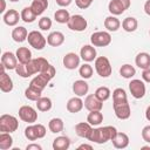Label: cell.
I'll return each mask as SVG.
<instances>
[{
    "label": "cell",
    "mask_w": 150,
    "mask_h": 150,
    "mask_svg": "<svg viewBox=\"0 0 150 150\" xmlns=\"http://www.w3.org/2000/svg\"><path fill=\"white\" fill-rule=\"evenodd\" d=\"M93 67L87 62V63H83L82 66H80V68H79V74H80V76L82 77V79H84V80H88V79H90L91 76H93Z\"/></svg>",
    "instance_id": "cell-38"
},
{
    "label": "cell",
    "mask_w": 150,
    "mask_h": 150,
    "mask_svg": "<svg viewBox=\"0 0 150 150\" xmlns=\"http://www.w3.org/2000/svg\"><path fill=\"white\" fill-rule=\"evenodd\" d=\"M21 20L23 21V22H26V23H32V22H34L35 21V19H36V14L33 12V9H32V7L29 6V7H25L22 11H21Z\"/></svg>",
    "instance_id": "cell-34"
},
{
    "label": "cell",
    "mask_w": 150,
    "mask_h": 150,
    "mask_svg": "<svg viewBox=\"0 0 150 150\" xmlns=\"http://www.w3.org/2000/svg\"><path fill=\"white\" fill-rule=\"evenodd\" d=\"M27 40H28V43L30 45V47H33L34 49H38V50L43 49L46 43H47V39L39 30L29 32L28 36H27Z\"/></svg>",
    "instance_id": "cell-7"
},
{
    "label": "cell",
    "mask_w": 150,
    "mask_h": 150,
    "mask_svg": "<svg viewBox=\"0 0 150 150\" xmlns=\"http://www.w3.org/2000/svg\"><path fill=\"white\" fill-rule=\"evenodd\" d=\"M138 27V21L136 18L134 16H128L125 18L123 21H122V28L128 32V33H131V32H135Z\"/></svg>",
    "instance_id": "cell-29"
},
{
    "label": "cell",
    "mask_w": 150,
    "mask_h": 150,
    "mask_svg": "<svg viewBox=\"0 0 150 150\" xmlns=\"http://www.w3.org/2000/svg\"><path fill=\"white\" fill-rule=\"evenodd\" d=\"M55 1L60 7H67V6H69L71 4L73 0H55Z\"/></svg>",
    "instance_id": "cell-48"
},
{
    "label": "cell",
    "mask_w": 150,
    "mask_h": 150,
    "mask_svg": "<svg viewBox=\"0 0 150 150\" xmlns=\"http://www.w3.org/2000/svg\"><path fill=\"white\" fill-rule=\"evenodd\" d=\"M27 36H28V32L23 26H18L12 30V39L18 43L26 41Z\"/></svg>",
    "instance_id": "cell-22"
},
{
    "label": "cell",
    "mask_w": 150,
    "mask_h": 150,
    "mask_svg": "<svg viewBox=\"0 0 150 150\" xmlns=\"http://www.w3.org/2000/svg\"><path fill=\"white\" fill-rule=\"evenodd\" d=\"M63 127H64L63 121H62L61 118H59V117L52 118V120L49 121V123H48V128H49L50 132H53V134H59V132H61V131L63 130Z\"/></svg>",
    "instance_id": "cell-32"
},
{
    "label": "cell",
    "mask_w": 150,
    "mask_h": 150,
    "mask_svg": "<svg viewBox=\"0 0 150 150\" xmlns=\"http://www.w3.org/2000/svg\"><path fill=\"white\" fill-rule=\"evenodd\" d=\"M87 122L90 123L93 127H97L103 122V114L101 112V110L90 111L87 116Z\"/></svg>",
    "instance_id": "cell-28"
},
{
    "label": "cell",
    "mask_w": 150,
    "mask_h": 150,
    "mask_svg": "<svg viewBox=\"0 0 150 150\" xmlns=\"http://www.w3.org/2000/svg\"><path fill=\"white\" fill-rule=\"evenodd\" d=\"M52 20L48 16H42L39 20V28L41 30H49L52 28Z\"/></svg>",
    "instance_id": "cell-43"
},
{
    "label": "cell",
    "mask_w": 150,
    "mask_h": 150,
    "mask_svg": "<svg viewBox=\"0 0 150 150\" xmlns=\"http://www.w3.org/2000/svg\"><path fill=\"white\" fill-rule=\"evenodd\" d=\"M123 101H128L125 90H124L123 88H116V89L112 91V103L123 102Z\"/></svg>",
    "instance_id": "cell-41"
},
{
    "label": "cell",
    "mask_w": 150,
    "mask_h": 150,
    "mask_svg": "<svg viewBox=\"0 0 150 150\" xmlns=\"http://www.w3.org/2000/svg\"><path fill=\"white\" fill-rule=\"evenodd\" d=\"M117 134V130L112 125L101 127V128H93V131L89 136L90 142H95L97 144H104L108 141H111Z\"/></svg>",
    "instance_id": "cell-1"
},
{
    "label": "cell",
    "mask_w": 150,
    "mask_h": 150,
    "mask_svg": "<svg viewBox=\"0 0 150 150\" xmlns=\"http://www.w3.org/2000/svg\"><path fill=\"white\" fill-rule=\"evenodd\" d=\"M67 26H68V28L70 30H74V32H83V30L87 29L88 22L84 19V16H82L80 14H75V15H71L70 16Z\"/></svg>",
    "instance_id": "cell-8"
},
{
    "label": "cell",
    "mask_w": 150,
    "mask_h": 150,
    "mask_svg": "<svg viewBox=\"0 0 150 150\" xmlns=\"http://www.w3.org/2000/svg\"><path fill=\"white\" fill-rule=\"evenodd\" d=\"M112 145L116 149H125L129 145V137L125 132H118L116 134V136L111 139Z\"/></svg>",
    "instance_id": "cell-20"
},
{
    "label": "cell",
    "mask_w": 150,
    "mask_h": 150,
    "mask_svg": "<svg viewBox=\"0 0 150 150\" xmlns=\"http://www.w3.org/2000/svg\"><path fill=\"white\" fill-rule=\"evenodd\" d=\"M2 19H4V22H5L7 26L13 27V26H16V25H18L19 20L21 19V14H19V12L15 11V9H8V11L4 14Z\"/></svg>",
    "instance_id": "cell-17"
},
{
    "label": "cell",
    "mask_w": 150,
    "mask_h": 150,
    "mask_svg": "<svg viewBox=\"0 0 150 150\" xmlns=\"http://www.w3.org/2000/svg\"><path fill=\"white\" fill-rule=\"evenodd\" d=\"M19 117L21 121L27 122L29 124H33L38 120V112L30 105H22L19 109Z\"/></svg>",
    "instance_id": "cell-9"
},
{
    "label": "cell",
    "mask_w": 150,
    "mask_h": 150,
    "mask_svg": "<svg viewBox=\"0 0 150 150\" xmlns=\"http://www.w3.org/2000/svg\"><path fill=\"white\" fill-rule=\"evenodd\" d=\"M0 2H1L0 13H4V12H5V9H6V2H5V0H0Z\"/></svg>",
    "instance_id": "cell-51"
},
{
    "label": "cell",
    "mask_w": 150,
    "mask_h": 150,
    "mask_svg": "<svg viewBox=\"0 0 150 150\" xmlns=\"http://www.w3.org/2000/svg\"><path fill=\"white\" fill-rule=\"evenodd\" d=\"M88 90H89V86L88 83L86 82V80H76L74 83H73V91L76 96H84L88 94Z\"/></svg>",
    "instance_id": "cell-19"
},
{
    "label": "cell",
    "mask_w": 150,
    "mask_h": 150,
    "mask_svg": "<svg viewBox=\"0 0 150 150\" xmlns=\"http://www.w3.org/2000/svg\"><path fill=\"white\" fill-rule=\"evenodd\" d=\"M83 149H87V150H93V146L90 144H81L79 145L77 150H83Z\"/></svg>",
    "instance_id": "cell-50"
},
{
    "label": "cell",
    "mask_w": 150,
    "mask_h": 150,
    "mask_svg": "<svg viewBox=\"0 0 150 150\" xmlns=\"http://www.w3.org/2000/svg\"><path fill=\"white\" fill-rule=\"evenodd\" d=\"M129 90H130L132 97L139 100V98L144 97L145 91H146V88H145V84H144L143 81L137 80V79H134L129 83Z\"/></svg>",
    "instance_id": "cell-11"
},
{
    "label": "cell",
    "mask_w": 150,
    "mask_h": 150,
    "mask_svg": "<svg viewBox=\"0 0 150 150\" xmlns=\"http://www.w3.org/2000/svg\"><path fill=\"white\" fill-rule=\"evenodd\" d=\"M90 42L95 47H107L111 43V35L109 32H95L90 36Z\"/></svg>",
    "instance_id": "cell-6"
},
{
    "label": "cell",
    "mask_w": 150,
    "mask_h": 150,
    "mask_svg": "<svg viewBox=\"0 0 150 150\" xmlns=\"http://www.w3.org/2000/svg\"><path fill=\"white\" fill-rule=\"evenodd\" d=\"M145 118H146L148 121H150V105H148V108H146V110H145Z\"/></svg>",
    "instance_id": "cell-52"
},
{
    "label": "cell",
    "mask_w": 150,
    "mask_h": 150,
    "mask_svg": "<svg viewBox=\"0 0 150 150\" xmlns=\"http://www.w3.org/2000/svg\"><path fill=\"white\" fill-rule=\"evenodd\" d=\"M13 145V137L9 132H1L0 134V149L8 150Z\"/></svg>",
    "instance_id": "cell-33"
},
{
    "label": "cell",
    "mask_w": 150,
    "mask_h": 150,
    "mask_svg": "<svg viewBox=\"0 0 150 150\" xmlns=\"http://www.w3.org/2000/svg\"><path fill=\"white\" fill-rule=\"evenodd\" d=\"M110 95H111V93H110V89H109L108 87H98V88L95 90V96H96L100 101H102V102L107 101V100L110 97Z\"/></svg>",
    "instance_id": "cell-40"
},
{
    "label": "cell",
    "mask_w": 150,
    "mask_h": 150,
    "mask_svg": "<svg viewBox=\"0 0 150 150\" xmlns=\"http://www.w3.org/2000/svg\"><path fill=\"white\" fill-rule=\"evenodd\" d=\"M95 69H96V73L101 77H104V79L109 77L112 71L110 61L105 56H98L95 59Z\"/></svg>",
    "instance_id": "cell-4"
},
{
    "label": "cell",
    "mask_w": 150,
    "mask_h": 150,
    "mask_svg": "<svg viewBox=\"0 0 150 150\" xmlns=\"http://www.w3.org/2000/svg\"><path fill=\"white\" fill-rule=\"evenodd\" d=\"M46 128L45 125L38 123V124H30L25 129V137L28 141H36L40 138H43L46 136Z\"/></svg>",
    "instance_id": "cell-3"
},
{
    "label": "cell",
    "mask_w": 150,
    "mask_h": 150,
    "mask_svg": "<svg viewBox=\"0 0 150 150\" xmlns=\"http://www.w3.org/2000/svg\"><path fill=\"white\" fill-rule=\"evenodd\" d=\"M15 54L20 63H28L32 60V52L27 47H19Z\"/></svg>",
    "instance_id": "cell-26"
},
{
    "label": "cell",
    "mask_w": 150,
    "mask_h": 150,
    "mask_svg": "<svg viewBox=\"0 0 150 150\" xmlns=\"http://www.w3.org/2000/svg\"><path fill=\"white\" fill-rule=\"evenodd\" d=\"M104 27L109 32H116L121 27V22L115 15H110L104 19Z\"/></svg>",
    "instance_id": "cell-27"
},
{
    "label": "cell",
    "mask_w": 150,
    "mask_h": 150,
    "mask_svg": "<svg viewBox=\"0 0 150 150\" xmlns=\"http://www.w3.org/2000/svg\"><path fill=\"white\" fill-rule=\"evenodd\" d=\"M149 34H150V30H149Z\"/></svg>",
    "instance_id": "cell-54"
},
{
    "label": "cell",
    "mask_w": 150,
    "mask_h": 150,
    "mask_svg": "<svg viewBox=\"0 0 150 150\" xmlns=\"http://www.w3.org/2000/svg\"><path fill=\"white\" fill-rule=\"evenodd\" d=\"M15 70V73L19 75V76H21V77H23V79H27V77H29L30 75H29V73H28V69H27V64L26 63H18V66H16V68L14 69Z\"/></svg>",
    "instance_id": "cell-42"
},
{
    "label": "cell",
    "mask_w": 150,
    "mask_h": 150,
    "mask_svg": "<svg viewBox=\"0 0 150 150\" xmlns=\"http://www.w3.org/2000/svg\"><path fill=\"white\" fill-rule=\"evenodd\" d=\"M26 150H42V146L40 144H36V143H32V144H28L26 146Z\"/></svg>",
    "instance_id": "cell-47"
},
{
    "label": "cell",
    "mask_w": 150,
    "mask_h": 150,
    "mask_svg": "<svg viewBox=\"0 0 150 150\" xmlns=\"http://www.w3.org/2000/svg\"><path fill=\"white\" fill-rule=\"evenodd\" d=\"M120 75L124 79H131L136 75V69L134 68V66L125 63L120 68Z\"/></svg>",
    "instance_id": "cell-36"
},
{
    "label": "cell",
    "mask_w": 150,
    "mask_h": 150,
    "mask_svg": "<svg viewBox=\"0 0 150 150\" xmlns=\"http://www.w3.org/2000/svg\"><path fill=\"white\" fill-rule=\"evenodd\" d=\"M9 1H12V2H16V1H19V0H9Z\"/></svg>",
    "instance_id": "cell-53"
},
{
    "label": "cell",
    "mask_w": 150,
    "mask_h": 150,
    "mask_svg": "<svg viewBox=\"0 0 150 150\" xmlns=\"http://www.w3.org/2000/svg\"><path fill=\"white\" fill-rule=\"evenodd\" d=\"M67 110L71 114H76L79 111L82 110V108L84 107V102L81 100L80 96H76V97H71L68 100L67 102Z\"/></svg>",
    "instance_id": "cell-18"
},
{
    "label": "cell",
    "mask_w": 150,
    "mask_h": 150,
    "mask_svg": "<svg viewBox=\"0 0 150 150\" xmlns=\"http://www.w3.org/2000/svg\"><path fill=\"white\" fill-rule=\"evenodd\" d=\"M19 128V121L15 116L4 114L0 116V131L1 132H14Z\"/></svg>",
    "instance_id": "cell-2"
},
{
    "label": "cell",
    "mask_w": 150,
    "mask_h": 150,
    "mask_svg": "<svg viewBox=\"0 0 150 150\" xmlns=\"http://www.w3.org/2000/svg\"><path fill=\"white\" fill-rule=\"evenodd\" d=\"M112 107H114L115 115H116V117L118 120H128L130 117L131 109H130V105H129L128 101L112 103Z\"/></svg>",
    "instance_id": "cell-10"
},
{
    "label": "cell",
    "mask_w": 150,
    "mask_h": 150,
    "mask_svg": "<svg viewBox=\"0 0 150 150\" xmlns=\"http://www.w3.org/2000/svg\"><path fill=\"white\" fill-rule=\"evenodd\" d=\"M93 131V125L88 122H80L75 125V132L79 137H82V138H89L90 134Z\"/></svg>",
    "instance_id": "cell-16"
},
{
    "label": "cell",
    "mask_w": 150,
    "mask_h": 150,
    "mask_svg": "<svg viewBox=\"0 0 150 150\" xmlns=\"http://www.w3.org/2000/svg\"><path fill=\"white\" fill-rule=\"evenodd\" d=\"M144 12L146 15L150 16V0H146L145 4H144Z\"/></svg>",
    "instance_id": "cell-49"
},
{
    "label": "cell",
    "mask_w": 150,
    "mask_h": 150,
    "mask_svg": "<svg viewBox=\"0 0 150 150\" xmlns=\"http://www.w3.org/2000/svg\"><path fill=\"white\" fill-rule=\"evenodd\" d=\"M142 138L144 142L150 143V125H145L142 129Z\"/></svg>",
    "instance_id": "cell-45"
},
{
    "label": "cell",
    "mask_w": 150,
    "mask_h": 150,
    "mask_svg": "<svg viewBox=\"0 0 150 150\" xmlns=\"http://www.w3.org/2000/svg\"><path fill=\"white\" fill-rule=\"evenodd\" d=\"M93 1L94 0H75V4L80 9H87L93 4Z\"/></svg>",
    "instance_id": "cell-44"
},
{
    "label": "cell",
    "mask_w": 150,
    "mask_h": 150,
    "mask_svg": "<svg viewBox=\"0 0 150 150\" xmlns=\"http://www.w3.org/2000/svg\"><path fill=\"white\" fill-rule=\"evenodd\" d=\"M41 95H42V91H40V90H38L30 86H28V88L25 90V96L29 101H38L41 97Z\"/></svg>",
    "instance_id": "cell-39"
},
{
    "label": "cell",
    "mask_w": 150,
    "mask_h": 150,
    "mask_svg": "<svg viewBox=\"0 0 150 150\" xmlns=\"http://www.w3.org/2000/svg\"><path fill=\"white\" fill-rule=\"evenodd\" d=\"M80 56L86 62H91L96 59V49L95 46L91 45H84L80 50Z\"/></svg>",
    "instance_id": "cell-15"
},
{
    "label": "cell",
    "mask_w": 150,
    "mask_h": 150,
    "mask_svg": "<svg viewBox=\"0 0 150 150\" xmlns=\"http://www.w3.org/2000/svg\"><path fill=\"white\" fill-rule=\"evenodd\" d=\"M84 108L89 111L101 110L103 108V102L100 101L95 96V94H90V95H87V97L84 98Z\"/></svg>",
    "instance_id": "cell-14"
},
{
    "label": "cell",
    "mask_w": 150,
    "mask_h": 150,
    "mask_svg": "<svg viewBox=\"0 0 150 150\" xmlns=\"http://www.w3.org/2000/svg\"><path fill=\"white\" fill-rule=\"evenodd\" d=\"M30 7L33 12L36 14V16L41 15L48 7V0H33L30 4Z\"/></svg>",
    "instance_id": "cell-30"
},
{
    "label": "cell",
    "mask_w": 150,
    "mask_h": 150,
    "mask_svg": "<svg viewBox=\"0 0 150 150\" xmlns=\"http://www.w3.org/2000/svg\"><path fill=\"white\" fill-rule=\"evenodd\" d=\"M63 42H64V35L61 32L55 30L47 36V43L52 47H60Z\"/></svg>",
    "instance_id": "cell-21"
},
{
    "label": "cell",
    "mask_w": 150,
    "mask_h": 150,
    "mask_svg": "<svg viewBox=\"0 0 150 150\" xmlns=\"http://www.w3.org/2000/svg\"><path fill=\"white\" fill-rule=\"evenodd\" d=\"M142 79H143L145 82L150 83V68L143 69V71H142Z\"/></svg>",
    "instance_id": "cell-46"
},
{
    "label": "cell",
    "mask_w": 150,
    "mask_h": 150,
    "mask_svg": "<svg viewBox=\"0 0 150 150\" xmlns=\"http://www.w3.org/2000/svg\"><path fill=\"white\" fill-rule=\"evenodd\" d=\"M70 146V139L67 136H57L53 141L54 150H67Z\"/></svg>",
    "instance_id": "cell-25"
},
{
    "label": "cell",
    "mask_w": 150,
    "mask_h": 150,
    "mask_svg": "<svg viewBox=\"0 0 150 150\" xmlns=\"http://www.w3.org/2000/svg\"><path fill=\"white\" fill-rule=\"evenodd\" d=\"M70 14L67 9H57L55 13H54V19L56 22L59 23H68L69 19H70Z\"/></svg>",
    "instance_id": "cell-35"
},
{
    "label": "cell",
    "mask_w": 150,
    "mask_h": 150,
    "mask_svg": "<svg viewBox=\"0 0 150 150\" xmlns=\"http://www.w3.org/2000/svg\"><path fill=\"white\" fill-rule=\"evenodd\" d=\"M135 63L141 69L150 68V54H148L145 52L138 53L136 55V57H135Z\"/></svg>",
    "instance_id": "cell-24"
},
{
    "label": "cell",
    "mask_w": 150,
    "mask_h": 150,
    "mask_svg": "<svg viewBox=\"0 0 150 150\" xmlns=\"http://www.w3.org/2000/svg\"><path fill=\"white\" fill-rule=\"evenodd\" d=\"M26 64H27L28 73L32 76V75H35V74H40L45 69H47V67L49 66V62L45 57H36V59H32Z\"/></svg>",
    "instance_id": "cell-5"
},
{
    "label": "cell",
    "mask_w": 150,
    "mask_h": 150,
    "mask_svg": "<svg viewBox=\"0 0 150 150\" xmlns=\"http://www.w3.org/2000/svg\"><path fill=\"white\" fill-rule=\"evenodd\" d=\"M108 11L112 14V15H121V14H123L124 13V11H125V8H124V6L118 1V0H111L110 2H109V5H108Z\"/></svg>",
    "instance_id": "cell-31"
},
{
    "label": "cell",
    "mask_w": 150,
    "mask_h": 150,
    "mask_svg": "<svg viewBox=\"0 0 150 150\" xmlns=\"http://www.w3.org/2000/svg\"><path fill=\"white\" fill-rule=\"evenodd\" d=\"M80 60H81V56H79L76 53H68L63 56L62 62L66 69L74 70L80 66Z\"/></svg>",
    "instance_id": "cell-13"
},
{
    "label": "cell",
    "mask_w": 150,
    "mask_h": 150,
    "mask_svg": "<svg viewBox=\"0 0 150 150\" xmlns=\"http://www.w3.org/2000/svg\"><path fill=\"white\" fill-rule=\"evenodd\" d=\"M52 100L49 97H40L38 101H36V108L38 110L40 111H49L52 109Z\"/></svg>",
    "instance_id": "cell-37"
},
{
    "label": "cell",
    "mask_w": 150,
    "mask_h": 150,
    "mask_svg": "<svg viewBox=\"0 0 150 150\" xmlns=\"http://www.w3.org/2000/svg\"><path fill=\"white\" fill-rule=\"evenodd\" d=\"M0 89L2 93H9L13 90V80L5 71H1L0 75Z\"/></svg>",
    "instance_id": "cell-23"
},
{
    "label": "cell",
    "mask_w": 150,
    "mask_h": 150,
    "mask_svg": "<svg viewBox=\"0 0 150 150\" xmlns=\"http://www.w3.org/2000/svg\"><path fill=\"white\" fill-rule=\"evenodd\" d=\"M1 64L8 69V70H13L16 68L18 66V57L16 54L12 53V52H5L1 56Z\"/></svg>",
    "instance_id": "cell-12"
}]
</instances>
